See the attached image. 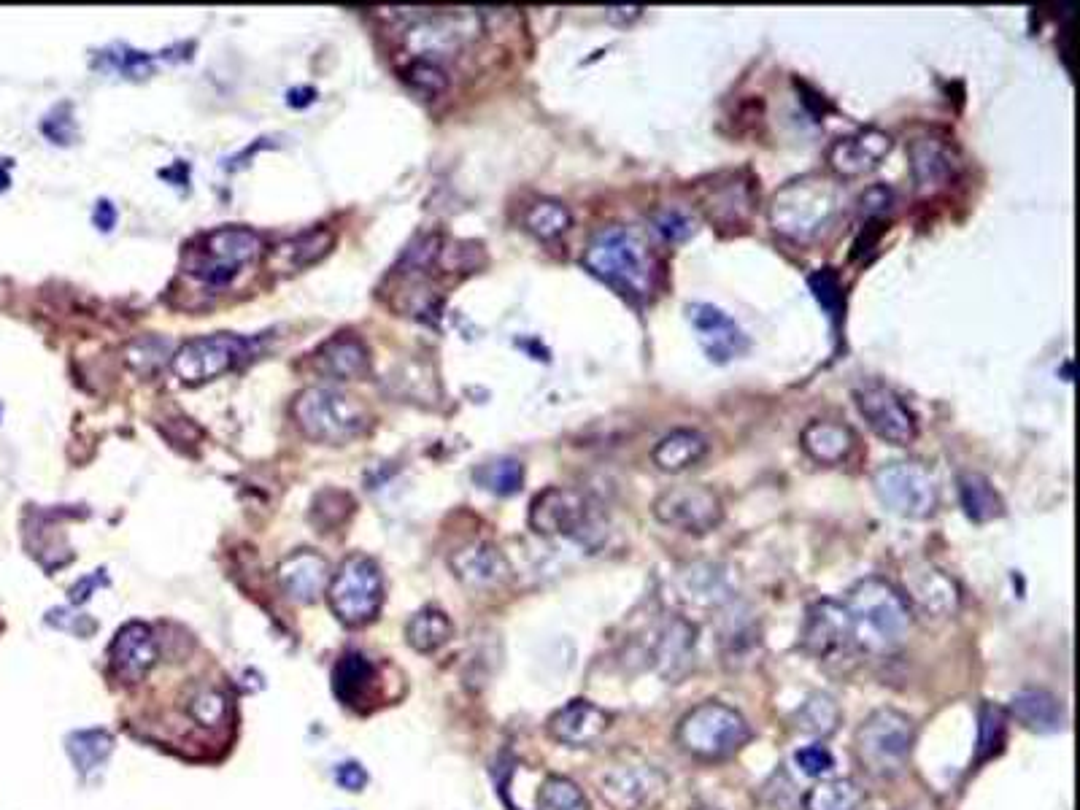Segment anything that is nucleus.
I'll return each instance as SVG.
<instances>
[{
    "instance_id": "53",
    "label": "nucleus",
    "mask_w": 1080,
    "mask_h": 810,
    "mask_svg": "<svg viewBox=\"0 0 1080 810\" xmlns=\"http://www.w3.org/2000/svg\"><path fill=\"white\" fill-rule=\"evenodd\" d=\"M9 181H11V179H9V165H6V162L0 160V192H3V189L9 187Z\"/></svg>"
},
{
    "instance_id": "32",
    "label": "nucleus",
    "mask_w": 1080,
    "mask_h": 810,
    "mask_svg": "<svg viewBox=\"0 0 1080 810\" xmlns=\"http://www.w3.org/2000/svg\"><path fill=\"white\" fill-rule=\"evenodd\" d=\"M805 810H867V794L851 778H827L805 794Z\"/></svg>"
},
{
    "instance_id": "50",
    "label": "nucleus",
    "mask_w": 1080,
    "mask_h": 810,
    "mask_svg": "<svg viewBox=\"0 0 1080 810\" xmlns=\"http://www.w3.org/2000/svg\"><path fill=\"white\" fill-rule=\"evenodd\" d=\"M98 584H103L100 573H95V576H90V578H81L79 584L71 589V603H84V600H90L92 589H95Z\"/></svg>"
},
{
    "instance_id": "16",
    "label": "nucleus",
    "mask_w": 1080,
    "mask_h": 810,
    "mask_svg": "<svg viewBox=\"0 0 1080 810\" xmlns=\"http://www.w3.org/2000/svg\"><path fill=\"white\" fill-rule=\"evenodd\" d=\"M800 648L808 657L819 659L824 665L843 662V657H848V651L854 648V632H851V621H848L843 603L819 600L810 605L805 613V624H802Z\"/></svg>"
},
{
    "instance_id": "7",
    "label": "nucleus",
    "mask_w": 1080,
    "mask_h": 810,
    "mask_svg": "<svg viewBox=\"0 0 1080 810\" xmlns=\"http://www.w3.org/2000/svg\"><path fill=\"white\" fill-rule=\"evenodd\" d=\"M292 414L311 441L346 443L365 430V411L351 395L333 387H308L297 395Z\"/></svg>"
},
{
    "instance_id": "49",
    "label": "nucleus",
    "mask_w": 1080,
    "mask_h": 810,
    "mask_svg": "<svg viewBox=\"0 0 1080 810\" xmlns=\"http://www.w3.org/2000/svg\"><path fill=\"white\" fill-rule=\"evenodd\" d=\"M95 225H98V230H103V233H108L111 227L117 225V211H114V206L108 203V200H100L98 206H95Z\"/></svg>"
},
{
    "instance_id": "47",
    "label": "nucleus",
    "mask_w": 1080,
    "mask_h": 810,
    "mask_svg": "<svg viewBox=\"0 0 1080 810\" xmlns=\"http://www.w3.org/2000/svg\"><path fill=\"white\" fill-rule=\"evenodd\" d=\"M891 200H894V192L886 184H875V187L864 189V195L859 198V211L873 219V216L889 211Z\"/></svg>"
},
{
    "instance_id": "10",
    "label": "nucleus",
    "mask_w": 1080,
    "mask_h": 810,
    "mask_svg": "<svg viewBox=\"0 0 1080 810\" xmlns=\"http://www.w3.org/2000/svg\"><path fill=\"white\" fill-rule=\"evenodd\" d=\"M654 516L657 522L684 535H708L724 522V503L705 484L667 486L654 500Z\"/></svg>"
},
{
    "instance_id": "35",
    "label": "nucleus",
    "mask_w": 1080,
    "mask_h": 810,
    "mask_svg": "<svg viewBox=\"0 0 1080 810\" xmlns=\"http://www.w3.org/2000/svg\"><path fill=\"white\" fill-rule=\"evenodd\" d=\"M65 746H68V756L73 759L76 770L81 775H90L114 751V740H111L106 729H81V732H73L71 738L65 740Z\"/></svg>"
},
{
    "instance_id": "46",
    "label": "nucleus",
    "mask_w": 1080,
    "mask_h": 810,
    "mask_svg": "<svg viewBox=\"0 0 1080 810\" xmlns=\"http://www.w3.org/2000/svg\"><path fill=\"white\" fill-rule=\"evenodd\" d=\"M408 81L419 87L424 95H438V92L446 90V73L432 63V60H416L411 68H408Z\"/></svg>"
},
{
    "instance_id": "25",
    "label": "nucleus",
    "mask_w": 1080,
    "mask_h": 810,
    "mask_svg": "<svg viewBox=\"0 0 1080 810\" xmlns=\"http://www.w3.org/2000/svg\"><path fill=\"white\" fill-rule=\"evenodd\" d=\"M800 446L819 465H843L854 454L856 435L846 424L813 419L802 427Z\"/></svg>"
},
{
    "instance_id": "9",
    "label": "nucleus",
    "mask_w": 1080,
    "mask_h": 810,
    "mask_svg": "<svg viewBox=\"0 0 1080 810\" xmlns=\"http://www.w3.org/2000/svg\"><path fill=\"white\" fill-rule=\"evenodd\" d=\"M381 600H384V584L376 562L362 554L346 559L330 586V605L338 613V619L351 627L368 624L376 619Z\"/></svg>"
},
{
    "instance_id": "51",
    "label": "nucleus",
    "mask_w": 1080,
    "mask_h": 810,
    "mask_svg": "<svg viewBox=\"0 0 1080 810\" xmlns=\"http://www.w3.org/2000/svg\"><path fill=\"white\" fill-rule=\"evenodd\" d=\"M640 14H643V6H611V9H605V17L611 22H621V25L638 19Z\"/></svg>"
},
{
    "instance_id": "15",
    "label": "nucleus",
    "mask_w": 1080,
    "mask_h": 810,
    "mask_svg": "<svg viewBox=\"0 0 1080 810\" xmlns=\"http://www.w3.org/2000/svg\"><path fill=\"white\" fill-rule=\"evenodd\" d=\"M900 594L905 597L910 613L935 621L951 619L962 605V594L954 578L932 562H913L905 567Z\"/></svg>"
},
{
    "instance_id": "5",
    "label": "nucleus",
    "mask_w": 1080,
    "mask_h": 810,
    "mask_svg": "<svg viewBox=\"0 0 1080 810\" xmlns=\"http://www.w3.org/2000/svg\"><path fill=\"white\" fill-rule=\"evenodd\" d=\"M916 743V724L897 708H878L856 729L854 751L859 765L875 778H894L908 767Z\"/></svg>"
},
{
    "instance_id": "24",
    "label": "nucleus",
    "mask_w": 1080,
    "mask_h": 810,
    "mask_svg": "<svg viewBox=\"0 0 1080 810\" xmlns=\"http://www.w3.org/2000/svg\"><path fill=\"white\" fill-rule=\"evenodd\" d=\"M281 589L297 603H314L330 581V565L316 551H295L279 565Z\"/></svg>"
},
{
    "instance_id": "21",
    "label": "nucleus",
    "mask_w": 1080,
    "mask_h": 810,
    "mask_svg": "<svg viewBox=\"0 0 1080 810\" xmlns=\"http://www.w3.org/2000/svg\"><path fill=\"white\" fill-rule=\"evenodd\" d=\"M694 646H697V627L684 616L667 619L654 635L651 657L654 667L670 684H678L694 665Z\"/></svg>"
},
{
    "instance_id": "52",
    "label": "nucleus",
    "mask_w": 1080,
    "mask_h": 810,
    "mask_svg": "<svg viewBox=\"0 0 1080 810\" xmlns=\"http://www.w3.org/2000/svg\"><path fill=\"white\" fill-rule=\"evenodd\" d=\"M314 98H316V92L308 90V87L306 90H297V92L292 90L289 92V106H308Z\"/></svg>"
},
{
    "instance_id": "19",
    "label": "nucleus",
    "mask_w": 1080,
    "mask_h": 810,
    "mask_svg": "<svg viewBox=\"0 0 1080 810\" xmlns=\"http://www.w3.org/2000/svg\"><path fill=\"white\" fill-rule=\"evenodd\" d=\"M700 206L713 225L735 230L754 208V189L740 173H719L708 184H700Z\"/></svg>"
},
{
    "instance_id": "4",
    "label": "nucleus",
    "mask_w": 1080,
    "mask_h": 810,
    "mask_svg": "<svg viewBox=\"0 0 1080 810\" xmlns=\"http://www.w3.org/2000/svg\"><path fill=\"white\" fill-rule=\"evenodd\" d=\"M675 740L686 754L705 762H721L746 748L751 740V724L732 705L708 700L678 721Z\"/></svg>"
},
{
    "instance_id": "3",
    "label": "nucleus",
    "mask_w": 1080,
    "mask_h": 810,
    "mask_svg": "<svg viewBox=\"0 0 1080 810\" xmlns=\"http://www.w3.org/2000/svg\"><path fill=\"white\" fill-rule=\"evenodd\" d=\"M854 632V646L870 654H886L905 643L913 624L900 589L883 578H864L851 586L843 603Z\"/></svg>"
},
{
    "instance_id": "28",
    "label": "nucleus",
    "mask_w": 1080,
    "mask_h": 810,
    "mask_svg": "<svg viewBox=\"0 0 1080 810\" xmlns=\"http://www.w3.org/2000/svg\"><path fill=\"white\" fill-rule=\"evenodd\" d=\"M708 449H711V443L702 432L681 427V430L667 432L665 438H659L657 446L651 449V462L662 473H684V470L700 465Z\"/></svg>"
},
{
    "instance_id": "36",
    "label": "nucleus",
    "mask_w": 1080,
    "mask_h": 810,
    "mask_svg": "<svg viewBox=\"0 0 1080 810\" xmlns=\"http://www.w3.org/2000/svg\"><path fill=\"white\" fill-rule=\"evenodd\" d=\"M570 225H573V214L559 200L540 198L524 211V227L540 241H554L559 235H565Z\"/></svg>"
},
{
    "instance_id": "40",
    "label": "nucleus",
    "mask_w": 1080,
    "mask_h": 810,
    "mask_svg": "<svg viewBox=\"0 0 1080 810\" xmlns=\"http://www.w3.org/2000/svg\"><path fill=\"white\" fill-rule=\"evenodd\" d=\"M538 810H592L586 794L565 775H551L538 792Z\"/></svg>"
},
{
    "instance_id": "14",
    "label": "nucleus",
    "mask_w": 1080,
    "mask_h": 810,
    "mask_svg": "<svg viewBox=\"0 0 1080 810\" xmlns=\"http://www.w3.org/2000/svg\"><path fill=\"white\" fill-rule=\"evenodd\" d=\"M600 797L613 810H651L665 800L670 781L654 765H616L600 775Z\"/></svg>"
},
{
    "instance_id": "39",
    "label": "nucleus",
    "mask_w": 1080,
    "mask_h": 810,
    "mask_svg": "<svg viewBox=\"0 0 1080 810\" xmlns=\"http://www.w3.org/2000/svg\"><path fill=\"white\" fill-rule=\"evenodd\" d=\"M681 592L689 603L697 605H719L727 600V581L721 573H716V567L711 565H694L689 573H684L681 578Z\"/></svg>"
},
{
    "instance_id": "38",
    "label": "nucleus",
    "mask_w": 1080,
    "mask_h": 810,
    "mask_svg": "<svg viewBox=\"0 0 1080 810\" xmlns=\"http://www.w3.org/2000/svg\"><path fill=\"white\" fill-rule=\"evenodd\" d=\"M473 478H476V484L481 486V489L492 492V495H516L524 484V465L519 459L511 457L492 459V462H484Z\"/></svg>"
},
{
    "instance_id": "13",
    "label": "nucleus",
    "mask_w": 1080,
    "mask_h": 810,
    "mask_svg": "<svg viewBox=\"0 0 1080 810\" xmlns=\"http://www.w3.org/2000/svg\"><path fill=\"white\" fill-rule=\"evenodd\" d=\"M530 527L546 538H584L594 527L592 503L576 489L549 486L532 500Z\"/></svg>"
},
{
    "instance_id": "1",
    "label": "nucleus",
    "mask_w": 1080,
    "mask_h": 810,
    "mask_svg": "<svg viewBox=\"0 0 1080 810\" xmlns=\"http://www.w3.org/2000/svg\"><path fill=\"white\" fill-rule=\"evenodd\" d=\"M584 268L630 303H646L657 292L659 262L646 235L627 225L603 227L584 249Z\"/></svg>"
},
{
    "instance_id": "48",
    "label": "nucleus",
    "mask_w": 1080,
    "mask_h": 810,
    "mask_svg": "<svg viewBox=\"0 0 1080 810\" xmlns=\"http://www.w3.org/2000/svg\"><path fill=\"white\" fill-rule=\"evenodd\" d=\"M335 781H338V786H343L346 792H360L362 786L368 783V775H365V770H362L357 762H346V765L335 770Z\"/></svg>"
},
{
    "instance_id": "43",
    "label": "nucleus",
    "mask_w": 1080,
    "mask_h": 810,
    "mask_svg": "<svg viewBox=\"0 0 1080 810\" xmlns=\"http://www.w3.org/2000/svg\"><path fill=\"white\" fill-rule=\"evenodd\" d=\"M187 711L200 727H216L227 719V700L214 689H200L198 694L189 697Z\"/></svg>"
},
{
    "instance_id": "23",
    "label": "nucleus",
    "mask_w": 1080,
    "mask_h": 810,
    "mask_svg": "<svg viewBox=\"0 0 1080 810\" xmlns=\"http://www.w3.org/2000/svg\"><path fill=\"white\" fill-rule=\"evenodd\" d=\"M157 640L141 621H130L111 643V670L119 681L138 684L157 665Z\"/></svg>"
},
{
    "instance_id": "44",
    "label": "nucleus",
    "mask_w": 1080,
    "mask_h": 810,
    "mask_svg": "<svg viewBox=\"0 0 1080 810\" xmlns=\"http://www.w3.org/2000/svg\"><path fill=\"white\" fill-rule=\"evenodd\" d=\"M1005 735V713L997 705H983L981 711V759L994 754Z\"/></svg>"
},
{
    "instance_id": "30",
    "label": "nucleus",
    "mask_w": 1080,
    "mask_h": 810,
    "mask_svg": "<svg viewBox=\"0 0 1080 810\" xmlns=\"http://www.w3.org/2000/svg\"><path fill=\"white\" fill-rule=\"evenodd\" d=\"M316 370H322L324 376L338 378V381H349V378H360L368 373V351L362 346L357 338H333L327 341L322 349L316 351Z\"/></svg>"
},
{
    "instance_id": "34",
    "label": "nucleus",
    "mask_w": 1080,
    "mask_h": 810,
    "mask_svg": "<svg viewBox=\"0 0 1080 810\" xmlns=\"http://www.w3.org/2000/svg\"><path fill=\"white\" fill-rule=\"evenodd\" d=\"M373 678H376V670H373L368 659L362 654H346L335 665V694L346 705H360L368 697Z\"/></svg>"
},
{
    "instance_id": "45",
    "label": "nucleus",
    "mask_w": 1080,
    "mask_h": 810,
    "mask_svg": "<svg viewBox=\"0 0 1080 810\" xmlns=\"http://www.w3.org/2000/svg\"><path fill=\"white\" fill-rule=\"evenodd\" d=\"M794 762H797V767H800L805 775H810V778H821V775L832 773V767H835V756L829 754L827 746H819V743H816V746L800 748V751L794 754Z\"/></svg>"
},
{
    "instance_id": "20",
    "label": "nucleus",
    "mask_w": 1080,
    "mask_h": 810,
    "mask_svg": "<svg viewBox=\"0 0 1080 810\" xmlns=\"http://www.w3.org/2000/svg\"><path fill=\"white\" fill-rule=\"evenodd\" d=\"M611 729V713L592 700H570L549 719V735L562 746L589 748Z\"/></svg>"
},
{
    "instance_id": "37",
    "label": "nucleus",
    "mask_w": 1080,
    "mask_h": 810,
    "mask_svg": "<svg viewBox=\"0 0 1080 810\" xmlns=\"http://www.w3.org/2000/svg\"><path fill=\"white\" fill-rule=\"evenodd\" d=\"M405 635H408L411 648L422 651V654H430V651H438L451 638V621L438 608H424L408 621Z\"/></svg>"
},
{
    "instance_id": "27",
    "label": "nucleus",
    "mask_w": 1080,
    "mask_h": 810,
    "mask_svg": "<svg viewBox=\"0 0 1080 810\" xmlns=\"http://www.w3.org/2000/svg\"><path fill=\"white\" fill-rule=\"evenodd\" d=\"M910 154V173L921 192L945 187L954 179L956 157L945 144L935 138H916L908 149Z\"/></svg>"
},
{
    "instance_id": "42",
    "label": "nucleus",
    "mask_w": 1080,
    "mask_h": 810,
    "mask_svg": "<svg viewBox=\"0 0 1080 810\" xmlns=\"http://www.w3.org/2000/svg\"><path fill=\"white\" fill-rule=\"evenodd\" d=\"M651 225L670 243H684L697 233L694 216L681 211V208H659L657 214L651 216Z\"/></svg>"
},
{
    "instance_id": "17",
    "label": "nucleus",
    "mask_w": 1080,
    "mask_h": 810,
    "mask_svg": "<svg viewBox=\"0 0 1080 810\" xmlns=\"http://www.w3.org/2000/svg\"><path fill=\"white\" fill-rule=\"evenodd\" d=\"M894 149V138L881 127H859L854 133L840 135L827 149L829 171L837 179H862L875 168H881Z\"/></svg>"
},
{
    "instance_id": "26",
    "label": "nucleus",
    "mask_w": 1080,
    "mask_h": 810,
    "mask_svg": "<svg viewBox=\"0 0 1080 810\" xmlns=\"http://www.w3.org/2000/svg\"><path fill=\"white\" fill-rule=\"evenodd\" d=\"M1010 713L1013 719L1029 732L1051 735L1067 724L1064 702L1048 689H1021L1010 697Z\"/></svg>"
},
{
    "instance_id": "2",
    "label": "nucleus",
    "mask_w": 1080,
    "mask_h": 810,
    "mask_svg": "<svg viewBox=\"0 0 1080 810\" xmlns=\"http://www.w3.org/2000/svg\"><path fill=\"white\" fill-rule=\"evenodd\" d=\"M843 208V192L819 173H805L778 187L767 206V222L775 235L792 243H810L835 225Z\"/></svg>"
},
{
    "instance_id": "18",
    "label": "nucleus",
    "mask_w": 1080,
    "mask_h": 810,
    "mask_svg": "<svg viewBox=\"0 0 1080 810\" xmlns=\"http://www.w3.org/2000/svg\"><path fill=\"white\" fill-rule=\"evenodd\" d=\"M686 319L697 333V343L702 346V351L716 365H727L729 360H735L748 349L746 333L735 324V319L711 303H689Z\"/></svg>"
},
{
    "instance_id": "11",
    "label": "nucleus",
    "mask_w": 1080,
    "mask_h": 810,
    "mask_svg": "<svg viewBox=\"0 0 1080 810\" xmlns=\"http://www.w3.org/2000/svg\"><path fill=\"white\" fill-rule=\"evenodd\" d=\"M249 357V341L241 335L216 333L192 338L173 354L171 368L184 384H203L233 370Z\"/></svg>"
},
{
    "instance_id": "33",
    "label": "nucleus",
    "mask_w": 1080,
    "mask_h": 810,
    "mask_svg": "<svg viewBox=\"0 0 1080 810\" xmlns=\"http://www.w3.org/2000/svg\"><path fill=\"white\" fill-rule=\"evenodd\" d=\"M840 724V705L829 694L816 692L794 713V727L810 738H829Z\"/></svg>"
},
{
    "instance_id": "8",
    "label": "nucleus",
    "mask_w": 1080,
    "mask_h": 810,
    "mask_svg": "<svg viewBox=\"0 0 1080 810\" xmlns=\"http://www.w3.org/2000/svg\"><path fill=\"white\" fill-rule=\"evenodd\" d=\"M873 489L883 508L902 519H927L937 511L940 500L935 476L921 462L910 459L883 462L873 473Z\"/></svg>"
},
{
    "instance_id": "29",
    "label": "nucleus",
    "mask_w": 1080,
    "mask_h": 810,
    "mask_svg": "<svg viewBox=\"0 0 1080 810\" xmlns=\"http://www.w3.org/2000/svg\"><path fill=\"white\" fill-rule=\"evenodd\" d=\"M956 489H959V503H962L964 516L975 524H986L999 519L1005 513V503L1002 497L994 489L989 478L983 473H975V470H964L956 478Z\"/></svg>"
},
{
    "instance_id": "12",
    "label": "nucleus",
    "mask_w": 1080,
    "mask_h": 810,
    "mask_svg": "<svg viewBox=\"0 0 1080 810\" xmlns=\"http://www.w3.org/2000/svg\"><path fill=\"white\" fill-rule=\"evenodd\" d=\"M856 411L867 427L891 446H910L918 435L916 414L897 392L878 381H864L854 389Z\"/></svg>"
},
{
    "instance_id": "41",
    "label": "nucleus",
    "mask_w": 1080,
    "mask_h": 810,
    "mask_svg": "<svg viewBox=\"0 0 1080 810\" xmlns=\"http://www.w3.org/2000/svg\"><path fill=\"white\" fill-rule=\"evenodd\" d=\"M808 287H810V292H813V297L821 303V308L827 311L832 324L837 327L840 316H843V284H840L837 270L835 268L816 270V273L808 279Z\"/></svg>"
},
{
    "instance_id": "22",
    "label": "nucleus",
    "mask_w": 1080,
    "mask_h": 810,
    "mask_svg": "<svg viewBox=\"0 0 1080 810\" xmlns=\"http://www.w3.org/2000/svg\"><path fill=\"white\" fill-rule=\"evenodd\" d=\"M454 576L476 592L500 589L511 581V562L492 543H470L451 554Z\"/></svg>"
},
{
    "instance_id": "6",
    "label": "nucleus",
    "mask_w": 1080,
    "mask_h": 810,
    "mask_svg": "<svg viewBox=\"0 0 1080 810\" xmlns=\"http://www.w3.org/2000/svg\"><path fill=\"white\" fill-rule=\"evenodd\" d=\"M262 252L260 235L249 227H219L211 233L200 235L192 243L184 257V268L189 276L206 281L211 287L227 284L241 273L246 265H252Z\"/></svg>"
},
{
    "instance_id": "31",
    "label": "nucleus",
    "mask_w": 1080,
    "mask_h": 810,
    "mask_svg": "<svg viewBox=\"0 0 1080 810\" xmlns=\"http://www.w3.org/2000/svg\"><path fill=\"white\" fill-rule=\"evenodd\" d=\"M330 246H333V233H327V230L297 235V238H289L276 246V252L270 254V268L279 273H295L324 257L330 252Z\"/></svg>"
}]
</instances>
